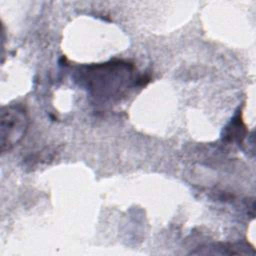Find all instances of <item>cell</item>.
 <instances>
[{
    "label": "cell",
    "instance_id": "cell-1",
    "mask_svg": "<svg viewBox=\"0 0 256 256\" xmlns=\"http://www.w3.org/2000/svg\"><path fill=\"white\" fill-rule=\"evenodd\" d=\"M133 66L122 61L93 65L85 72L86 83L95 95L112 98L121 94L131 80Z\"/></svg>",
    "mask_w": 256,
    "mask_h": 256
},
{
    "label": "cell",
    "instance_id": "cell-2",
    "mask_svg": "<svg viewBox=\"0 0 256 256\" xmlns=\"http://www.w3.org/2000/svg\"><path fill=\"white\" fill-rule=\"evenodd\" d=\"M28 116L21 105H10L1 111V149L11 150L26 133Z\"/></svg>",
    "mask_w": 256,
    "mask_h": 256
}]
</instances>
